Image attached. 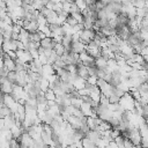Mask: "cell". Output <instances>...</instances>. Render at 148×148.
Here are the masks:
<instances>
[{
    "label": "cell",
    "instance_id": "8992f818",
    "mask_svg": "<svg viewBox=\"0 0 148 148\" xmlns=\"http://www.w3.org/2000/svg\"><path fill=\"white\" fill-rule=\"evenodd\" d=\"M10 113H13V111L10 110L9 106H7L6 104H1V111H0V117L1 118H5L7 116H9Z\"/></svg>",
    "mask_w": 148,
    "mask_h": 148
},
{
    "label": "cell",
    "instance_id": "7a4b0ae2",
    "mask_svg": "<svg viewBox=\"0 0 148 148\" xmlns=\"http://www.w3.org/2000/svg\"><path fill=\"white\" fill-rule=\"evenodd\" d=\"M56 44H57V42L51 36H47V37H45L40 40V46L44 47L45 50H53Z\"/></svg>",
    "mask_w": 148,
    "mask_h": 148
},
{
    "label": "cell",
    "instance_id": "ba28073f",
    "mask_svg": "<svg viewBox=\"0 0 148 148\" xmlns=\"http://www.w3.org/2000/svg\"><path fill=\"white\" fill-rule=\"evenodd\" d=\"M59 56H62L64 53H65V51H66V49H65V45L62 44V43H57L56 44V46H54V49H53Z\"/></svg>",
    "mask_w": 148,
    "mask_h": 148
},
{
    "label": "cell",
    "instance_id": "9c48e42d",
    "mask_svg": "<svg viewBox=\"0 0 148 148\" xmlns=\"http://www.w3.org/2000/svg\"><path fill=\"white\" fill-rule=\"evenodd\" d=\"M66 23H67V24H69L71 27H74V25H76V24L79 23V21H77V20H76V18H75L73 15H71V14H69V15L67 16Z\"/></svg>",
    "mask_w": 148,
    "mask_h": 148
},
{
    "label": "cell",
    "instance_id": "7c38bea8",
    "mask_svg": "<svg viewBox=\"0 0 148 148\" xmlns=\"http://www.w3.org/2000/svg\"><path fill=\"white\" fill-rule=\"evenodd\" d=\"M75 3L83 10V9H86L88 6H87V3H86V0H75Z\"/></svg>",
    "mask_w": 148,
    "mask_h": 148
},
{
    "label": "cell",
    "instance_id": "6da1fadb",
    "mask_svg": "<svg viewBox=\"0 0 148 148\" xmlns=\"http://www.w3.org/2000/svg\"><path fill=\"white\" fill-rule=\"evenodd\" d=\"M96 31L94 29H83L80 31V38L84 44H89L95 38Z\"/></svg>",
    "mask_w": 148,
    "mask_h": 148
},
{
    "label": "cell",
    "instance_id": "52a82bcc",
    "mask_svg": "<svg viewBox=\"0 0 148 148\" xmlns=\"http://www.w3.org/2000/svg\"><path fill=\"white\" fill-rule=\"evenodd\" d=\"M81 142H82V146L83 147H95V146H97L92 140H90L88 136H83L82 138V140H81Z\"/></svg>",
    "mask_w": 148,
    "mask_h": 148
},
{
    "label": "cell",
    "instance_id": "8fae6325",
    "mask_svg": "<svg viewBox=\"0 0 148 148\" xmlns=\"http://www.w3.org/2000/svg\"><path fill=\"white\" fill-rule=\"evenodd\" d=\"M109 99H110V103H111V104H114V103H119V102H120V97L117 96V95H114V94H112V95L109 97Z\"/></svg>",
    "mask_w": 148,
    "mask_h": 148
},
{
    "label": "cell",
    "instance_id": "3957f363",
    "mask_svg": "<svg viewBox=\"0 0 148 148\" xmlns=\"http://www.w3.org/2000/svg\"><path fill=\"white\" fill-rule=\"evenodd\" d=\"M14 83H12L7 77H1V90L5 94H12Z\"/></svg>",
    "mask_w": 148,
    "mask_h": 148
},
{
    "label": "cell",
    "instance_id": "277c9868",
    "mask_svg": "<svg viewBox=\"0 0 148 148\" xmlns=\"http://www.w3.org/2000/svg\"><path fill=\"white\" fill-rule=\"evenodd\" d=\"M86 47H87V44H84L82 40H74L71 45L72 52H74V53H81V52L86 51Z\"/></svg>",
    "mask_w": 148,
    "mask_h": 148
},
{
    "label": "cell",
    "instance_id": "5b68a950",
    "mask_svg": "<svg viewBox=\"0 0 148 148\" xmlns=\"http://www.w3.org/2000/svg\"><path fill=\"white\" fill-rule=\"evenodd\" d=\"M95 65H96V67L99 68V69L108 68V66H109V65H108V60H106L105 58H103L102 56L95 58Z\"/></svg>",
    "mask_w": 148,
    "mask_h": 148
},
{
    "label": "cell",
    "instance_id": "30bf717a",
    "mask_svg": "<svg viewBox=\"0 0 148 148\" xmlns=\"http://www.w3.org/2000/svg\"><path fill=\"white\" fill-rule=\"evenodd\" d=\"M114 141L117 142V145H118V147H124V142H125V136L124 135H118L116 139H114Z\"/></svg>",
    "mask_w": 148,
    "mask_h": 148
}]
</instances>
